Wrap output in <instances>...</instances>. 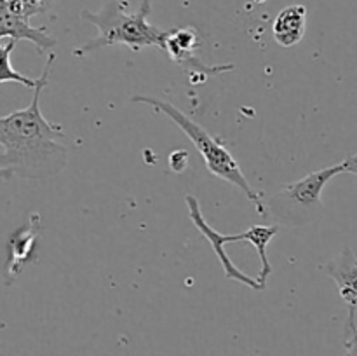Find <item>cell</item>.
Listing matches in <instances>:
<instances>
[{
  "mask_svg": "<svg viewBox=\"0 0 357 356\" xmlns=\"http://www.w3.org/2000/svg\"><path fill=\"white\" fill-rule=\"evenodd\" d=\"M56 56L49 54L44 72L38 77L33 98L28 107L0 119V177L24 180H47L58 177L68 164V147L61 124L47 121L40 110L42 91L47 86Z\"/></svg>",
  "mask_w": 357,
  "mask_h": 356,
  "instance_id": "1",
  "label": "cell"
},
{
  "mask_svg": "<svg viewBox=\"0 0 357 356\" xmlns=\"http://www.w3.org/2000/svg\"><path fill=\"white\" fill-rule=\"evenodd\" d=\"M188 215L195 229L209 241L215 250L223 274L230 281L243 283L251 290H265L268 276L272 274V264L268 260L267 246L279 232V225H253L239 234H222L206 222L197 198L185 195Z\"/></svg>",
  "mask_w": 357,
  "mask_h": 356,
  "instance_id": "2",
  "label": "cell"
},
{
  "mask_svg": "<svg viewBox=\"0 0 357 356\" xmlns=\"http://www.w3.org/2000/svg\"><path fill=\"white\" fill-rule=\"evenodd\" d=\"M128 2H112L105 3L103 9L93 13L89 9L80 10V17L89 21L98 28V37L89 40L87 44L73 49L75 58L91 54L107 45H128L131 51L139 52L143 47H159L166 51V40L169 30L155 27L149 23V14L152 10V0H139V7L136 13L126 10Z\"/></svg>",
  "mask_w": 357,
  "mask_h": 356,
  "instance_id": "3",
  "label": "cell"
},
{
  "mask_svg": "<svg viewBox=\"0 0 357 356\" xmlns=\"http://www.w3.org/2000/svg\"><path fill=\"white\" fill-rule=\"evenodd\" d=\"M131 101L132 103L149 105L153 110L160 112V114L166 115L167 119H171V121L190 138V142L194 143L195 149L199 150V154H201L202 159H204L206 168H208L209 173L222 178V180L229 181L234 187L241 188V191L246 194V198L253 202L258 215L267 216L268 208L267 205H265V199L261 198V194H258V192L251 187L246 175L241 170L239 163H237L236 157L232 156V152L227 149V145L222 140L213 136L208 129L202 128L199 122H195L194 119L188 117L185 112H181L180 108H176L173 103H169V101L159 100V98L153 96H146V94H136V96L131 98Z\"/></svg>",
  "mask_w": 357,
  "mask_h": 356,
  "instance_id": "4",
  "label": "cell"
},
{
  "mask_svg": "<svg viewBox=\"0 0 357 356\" xmlns=\"http://www.w3.org/2000/svg\"><path fill=\"white\" fill-rule=\"evenodd\" d=\"M344 173L357 177V154L345 157L338 164H333L324 170L314 171L300 180L286 184L278 194L268 201L267 208L272 212L279 223L291 227H302L312 222L323 209V191L330 180Z\"/></svg>",
  "mask_w": 357,
  "mask_h": 356,
  "instance_id": "5",
  "label": "cell"
},
{
  "mask_svg": "<svg viewBox=\"0 0 357 356\" xmlns=\"http://www.w3.org/2000/svg\"><path fill=\"white\" fill-rule=\"evenodd\" d=\"M199 49V31L194 27H185V28H173L169 30L166 40V52L169 58L187 70L188 75L194 79L201 77V82L206 80L208 77L222 75V73L232 72L236 65L232 63H225V65H206L195 51Z\"/></svg>",
  "mask_w": 357,
  "mask_h": 356,
  "instance_id": "6",
  "label": "cell"
},
{
  "mask_svg": "<svg viewBox=\"0 0 357 356\" xmlns=\"http://www.w3.org/2000/svg\"><path fill=\"white\" fill-rule=\"evenodd\" d=\"M40 234L42 216L38 213H31L23 225L9 234L6 243V262H3V274L7 281L20 276L21 271L35 260Z\"/></svg>",
  "mask_w": 357,
  "mask_h": 356,
  "instance_id": "7",
  "label": "cell"
},
{
  "mask_svg": "<svg viewBox=\"0 0 357 356\" xmlns=\"http://www.w3.org/2000/svg\"><path fill=\"white\" fill-rule=\"evenodd\" d=\"M0 37L14 38L16 42L30 40L38 52L51 51L58 44V40L51 37L45 28L31 27L28 17L10 13L7 9H0Z\"/></svg>",
  "mask_w": 357,
  "mask_h": 356,
  "instance_id": "8",
  "label": "cell"
},
{
  "mask_svg": "<svg viewBox=\"0 0 357 356\" xmlns=\"http://www.w3.org/2000/svg\"><path fill=\"white\" fill-rule=\"evenodd\" d=\"M319 269L337 283L340 297L347 306L357 309V257L354 251L344 248L337 258H331Z\"/></svg>",
  "mask_w": 357,
  "mask_h": 356,
  "instance_id": "9",
  "label": "cell"
},
{
  "mask_svg": "<svg viewBox=\"0 0 357 356\" xmlns=\"http://www.w3.org/2000/svg\"><path fill=\"white\" fill-rule=\"evenodd\" d=\"M307 27V7L302 3H293L284 7L275 16L272 24L274 40L282 47H293L298 44L305 35Z\"/></svg>",
  "mask_w": 357,
  "mask_h": 356,
  "instance_id": "10",
  "label": "cell"
},
{
  "mask_svg": "<svg viewBox=\"0 0 357 356\" xmlns=\"http://www.w3.org/2000/svg\"><path fill=\"white\" fill-rule=\"evenodd\" d=\"M17 42L14 38H9L3 45H0V59H2V66H0V82L9 84L16 82L21 84V86L28 87V89H35L38 84V79H30V77L23 75L17 70L13 68L10 65V54L14 52V47H16Z\"/></svg>",
  "mask_w": 357,
  "mask_h": 356,
  "instance_id": "11",
  "label": "cell"
},
{
  "mask_svg": "<svg viewBox=\"0 0 357 356\" xmlns=\"http://www.w3.org/2000/svg\"><path fill=\"white\" fill-rule=\"evenodd\" d=\"M52 0H2L0 9H7L30 20L35 14H42L51 7Z\"/></svg>",
  "mask_w": 357,
  "mask_h": 356,
  "instance_id": "12",
  "label": "cell"
},
{
  "mask_svg": "<svg viewBox=\"0 0 357 356\" xmlns=\"http://www.w3.org/2000/svg\"><path fill=\"white\" fill-rule=\"evenodd\" d=\"M345 356H357V325H356V307H349L347 321L344 332Z\"/></svg>",
  "mask_w": 357,
  "mask_h": 356,
  "instance_id": "13",
  "label": "cell"
},
{
  "mask_svg": "<svg viewBox=\"0 0 357 356\" xmlns=\"http://www.w3.org/2000/svg\"><path fill=\"white\" fill-rule=\"evenodd\" d=\"M167 164H169L171 171H174V173H183L188 166V152L183 149L174 150V152L169 154Z\"/></svg>",
  "mask_w": 357,
  "mask_h": 356,
  "instance_id": "14",
  "label": "cell"
}]
</instances>
